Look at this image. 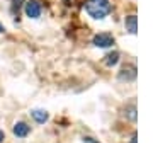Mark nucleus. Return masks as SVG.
<instances>
[{
    "mask_svg": "<svg viewBox=\"0 0 153 143\" xmlns=\"http://www.w3.org/2000/svg\"><path fill=\"white\" fill-rule=\"evenodd\" d=\"M24 12H26V16L31 17V19H38L41 16V5H39V2L36 0H29L26 7H24Z\"/></svg>",
    "mask_w": 153,
    "mask_h": 143,
    "instance_id": "3",
    "label": "nucleus"
},
{
    "mask_svg": "<svg viewBox=\"0 0 153 143\" xmlns=\"http://www.w3.org/2000/svg\"><path fill=\"white\" fill-rule=\"evenodd\" d=\"M0 33H4V28H2V24H0Z\"/></svg>",
    "mask_w": 153,
    "mask_h": 143,
    "instance_id": "13",
    "label": "nucleus"
},
{
    "mask_svg": "<svg viewBox=\"0 0 153 143\" xmlns=\"http://www.w3.org/2000/svg\"><path fill=\"white\" fill-rule=\"evenodd\" d=\"M31 116H33V118H34L38 123L48 121V112H46V111H43V109H34V111H31Z\"/></svg>",
    "mask_w": 153,
    "mask_h": 143,
    "instance_id": "7",
    "label": "nucleus"
},
{
    "mask_svg": "<svg viewBox=\"0 0 153 143\" xmlns=\"http://www.w3.org/2000/svg\"><path fill=\"white\" fill-rule=\"evenodd\" d=\"M124 24H126V29H128L129 33L136 34V31H138V19H136V16H128Z\"/></svg>",
    "mask_w": 153,
    "mask_h": 143,
    "instance_id": "6",
    "label": "nucleus"
},
{
    "mask_svg": "<svg viewBox=\"0 0 153 143\" xmlns=\"http://www.w3.org/2000/svg\"><path fill=\"white\" fill-rule=\"evenodd\" d=\"M2 140H4V131L0 130V143H2Z\"/></svg>",
    "mask_w": 153,
    "mask_h": 143,
    "instance_id": "11",
    "label": "nucleus"
},
{
    "mask_svg": "<svg viewBox=\"0 0 153 143\" xmlns=\"http://www.w3.org/2000/svg\"><path fill=\"white\" fill-rule=\"evenodd\" d=\"M134 78H136V66L126 65L119 72V80H123V82H133Z\"/></svg>",
    "mask_w": 153,
    "mask_h": 143,
    "instance_id": "4",
    "label": "nucleus"
},
{
    "mask_svg": "<svg viewBox=\"0 0 153 143\" xmlns=\"http://www.w3.org/2000/svg\"><path fill=\"white\" fill-rule=\"evenodd\" d=\"M117 61H119V53L117 51H112V53H109L105 56V65L107 66H114Z\"/></svg>",
    "mask_w": 153,
    "mask_h": 143,
    "instance_id": "8",
    "label": "nucleus"
},
{
    "mask_svg": "<svg viewBox=\"0 0 153 143\" xmlns=\"http://www.w3.org/2000/svg\"><path fill=\"white\" fill-rule=\"evenodd\" d=\"M126 112H128V118H129L131 121L136 119V107H134V106H129L128 109H124V114H126Z\"/></svg>",
    "mask_w": 153,
    "mask_h": 143,
    "instance_id": "9",
    "label": "nucleus"
},
{
    "mask_svg": "<svg viewBox=\"0 0 153 143\" xmlns=\"http://www.w3.org/2000/svg\"><path fill=\"white\" fill-rule=\"evenodd\" d=\"M83 143H99V142H95V140H94V138H83Z\"/></svg>",
    "mask_w": 153,
    "mask_h": 143,
    "instance_id": "10",
    "label": "nucleus"
},
{
    "mask_svg": "<svg viewBox=\"0 0 153 143\" xmlns=\"http://www.w3.org/2000/svg\"><path fill=\"white\" fill-rule=\"evenodd\" d=\"M131 143H136V136H133V140H131Z\"/></svg>",
    "mask_w": 153,
    "mask_h": 143,
    "instance_id": "12",
    "label": "nucleus"
},
{
    "mask_svg": "<svg viewBox=\"0 0 153 143\" xmlns=\"http://www.w3.org/2000/svg\"><path fill=\"white\" fill-rule=\"evenodd\" d=\"M85 10L94 19H104L111 12L109 0H88L85 4Z\"/></svg>",
    "mask_w": 153,
    "mask_h": 143,
    "instance_id": "1",
    "label": "nucleus"
},
{
    "mask_svg": "<svg viewBox=\"0 0 153 143\" xmlns=\"http://www.w3.org/2000/svg\"><path fill=\"white\" fill-rule=\"evenodd\" d=\"M14 135L19 138H24L29 135V126L26 123H16V126H14Z\"/></svg>",
    "mask_w": 153,
    "mask_h": 143,
    "instance_id": "5",
    "label": "nucleus"
},
{
    "mask_svg": "<svg viewBox=\"0 0 153 143\" xmlns=\"http://www.w3.org/2000/svg\"><path fill=\"white\" fill-rule=\"evenodd\" d=\"M97 48H109L114 44V38H112V34L109 33H100V34H95L94 36V41H92Z\"/></svg>",
    "mask_w": 153,
    "mask_h": 143,
    "instance_id": "2",
    "label": "nucleus"
}]
</instances>
